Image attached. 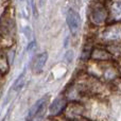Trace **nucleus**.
<instances>
[{"label": "nucleus", "mask_w": 121, "mask_h": 121, "mask_svg": "<svg viewBox=\"0 0 121 121\" xmlns=\"http://www.w3.org/2000/svg\"><path fill=\"white\" fill-rule=\"evenodd\" d=\"M23 78H25V72H22V74H21V77H19L18 79L16 80V82H15L14 84V89H19V88L21 87V85H22L23 83Z\"/></svg>", "instance_id": "423d86ee"}, {"label": "nucleus", "mask_w": 121, "mask_h": 121, "mask_svg": "<svg viewBox=\"0 0 121 121\" xmlns=\"http://www.w3.org/2000/svg\"><path fill=\"white\" fill-rule=\"evenodd\" d=\"M67 23H68L70 31L72 33H75L79 30L80 26H81V17H80V15L75 11L70 10L68 12V14H67Z\"/></svg>", "instance_id": "f257e3e1"}, {"label": "nucleus", "mask_w": 121, "mask_h": 121, "mask_svg": "<svg viewBox=\"0 0 121 121\" xmlns=\"http://www.w3.org/2000/svg\"><path fill=\"white\" fill-rule=\"evenodd\" d=\"M66 106V99L65 98H57L50 106V114L51 115H57L60 114Z\"/></svg>", "instance_id": "20e7f679"}, {"label": "nucleus", "mask_w": 121, "mask_h": 121, "mask_svg": "<svg viewBox=\"0 0 121 121\" xmlns=\"http://www.w3.org/2000/svg\"><path fill=\"white\" fill-rule=\"evenodd\" d=\"M47 59H48V54L47 53H42V54H39L36 57L33 63V66H32V69H33L34 72L39 73L43 70V68H44L45 64L47 62Z\"/></svg>", "instance_id": "7ed1b4c3"}, {"label": "nucleus", "mask_w": 121, "mask_h": 121, "mask_svg": "<svg viewBox=\"0 0 121 121\" xmlns=\"http://www.w3.org/2000/svg\"><path fill=\"white\" fill-rule=\"evenodd\" d=\"M91 18L95 23H102L103 21L105 20V18H106V11L103 8L99 6V8H97L96 10L92 12Z\"/></svg>", "instance_id": "39448f33"}, {"label": "nucleus", "mask_w": 121, "mask_h": 121, "mask_svg": "<svg viewBox=\"0 0 121 121\" xmlns=\"http://www.w3.org/2000/svg\"><path fill=\"white\" fill-rule=\"evenodd\" d=\"M46 103H47L46 98H42L40 100H38L37 102H35V104L30 108L29 113H28V120L32 121L34 118H36L37 116H39L40 114H42V112H43V109H44Z\"/></svg>", "instance_id": "f03ea898"}]
</instances>
